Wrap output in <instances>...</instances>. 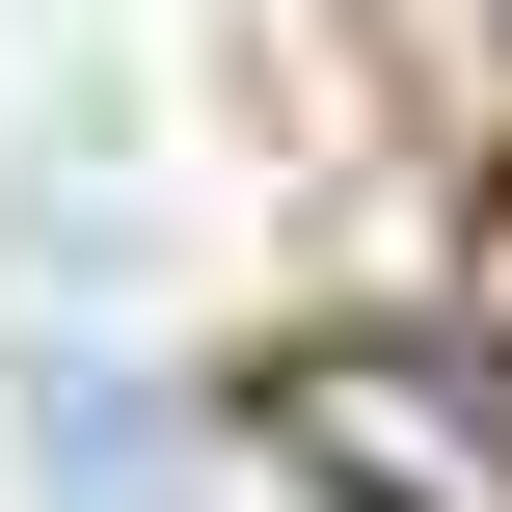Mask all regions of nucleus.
<instances>
[{
	"label": "nucleus",
	"mask_w": 512,
	"mask_h": 512,
	"mask_svg": "<svg viewBox=\"0 0 512 512\" xmlns=\"http://www.w3.org/2000/svg\"><path fill=\"white\" fill-rule=\"evenodd\" d=\"M27 459H54V512H216L189 405H135L108 351H54V378H27Z\"/></svg>",
	"instance_id": "f03ea898"
},
{
	"label": "nucleus",
	"mask_w": 512,
	"mask_h": 512,
	"mask_svg": "<svg viewBox=\"0 0 512 512\" xmlns=\"http://www.w3.org/2000/svg\"><path fill=\"white\" fill-rule=\"evenodd\" d=\"M324 459L405 486V512H512V432L459 405V351H351V378H324Z\"/></svg>",
	"instance_id": "f257e3e1"
}]
</instances>
